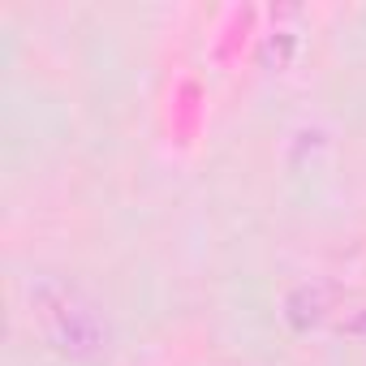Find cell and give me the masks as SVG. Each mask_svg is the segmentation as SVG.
Returning a JSON list of instances; mask_svg holds the SVG:
<instances>
[{
  "label": "cell",
  "mask_w": 366,
  "mask_h": 366,
  "mask_svg": "<svg viewBox=\"0 0 366 366\" xmlns=\"http://www.w3.org/2000/svg\"><path fill=\"white\" fill-rule=\"evenodd\" d=\"M31 310H35V319H39V327L56 353L78 357V362H95L108 353V340H112L108 323L82 289L44 276L31 289Z\"/></svg>",
  "instance_id": "cell-1"
},
{
  "label": "cell",
  "mask_w": 366,
  "mask_h": 366,
  "mask_svg": "<svg viewBox=\"0 0 366 366\" xmlns=\"http://www.w3.org/2000/svg\"><path fill=\"white\" fill-rule=\"evenodd\" d=\"M323 310H327V289H297V293H289V302H285V315H289L293 327L319 323Z\"/></svg>",
  "instance_id": "cell-2"
},
{
  "label": "cell",
  "mask_w": 366,
  "mask_h": 366,
  "mask_svg": "<svg viewBox=\"0 0 366 366\" xmlns=\"http://www.w3.org/2000/svg\"><path fill=\"white\" fill-rule=\"evenodd\" d=\"M345 332H349V336H366V310L349 315V319H345Z\"/></svg>",
  "instance_id": "cell-3"
}]
</instances>
